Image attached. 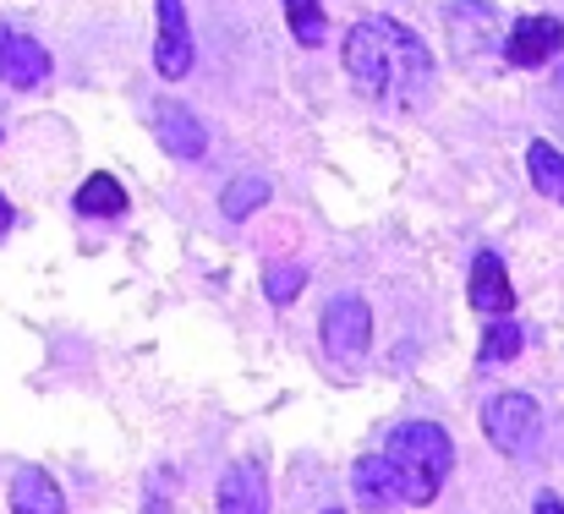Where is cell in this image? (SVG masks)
<instances>
[{
    "label": "cell",
    "instance_id": "ac0fdd59",
    "mask_svg": "<svg viewBox=\"0 0 564 514\" xmlns=\"http://www.w3.org/2000/svg\"><path fill=\"white\" fill-rule=\"evenodd\" d=\"M302 285H307V269H302V263H285V269H269V274H263V291H269V302H280V307L296 302Z\"/></svg>",
    "mask_w": 564,
    "mask_h": 514
},
{
    "label": "cell",
    "instance_id": "5b68a950",
    "mask_svg": "<svg viewBox=\"0 0 564 514\" xmlns=\"http://www.w3.org/2000/svg\"><path fill=\"white\" fill-rule=\"evenodd\" d=\"M44 77H50V50L0 22V83L6 88H39Z\"/></svg>",
    "mask_w": 564,
    "mask_h": 514
},
{
    "label": "cell",
    "instance_id": "9a60e30c",
    "mask_svg": "<svg viewBox=\"0 0 564 514\" xmlns=\"http://www.w3.org/2000/svg\"><path fill=\"white\" fill-rule=\"evenodd\" d=\"M269 197H274V186H269L263 175H236V181L225 186L219 208H225V219H247V214H258Z\"/></svg>",
    "mask_w": 564,
    "mask_h": 514
},
{
    "label": "cell",
    "instance_id": "52a82bcc",
    "mask_svg": "<svg viewBox=\"0 0 564 514\" xmlns=\"http://www.w3.org/2000/svg\"><path fill=\"white\" fill-rule=\"evenodd\" d=\"M466 296H471V307H477L482 318H494V324L510 318V307H516V285H510V269H505L499 252H477Z\"/></svg>",
    "mask_w": 564,
    "mask_h": 514
},
{
    "label": "cell",
    "instance_id": "2e32d148",
    "mask_svg": "<svg viewBox=\"0 0 564 514\" xmlns=\"http://www.w3.org/2000/svg\"><path fill=\"white\" fill-rule=\"evenodd\" d=\"M521 345H527L521 324L499 318V324H488V335H482V350H477V361H482V367H494V361H516V356H521Z\"/></svg>",
    "mask_w": 564,
    "mask_h": 514
},
{
    "label": "cell",
    "instance_id": "7402d4cb",
    "mask_svg": "<svg viewBox=\"0 0 564 514\" xmlns=\"http://www.w3.org/2000/svg\"><path fill=\"white\" fill-rule=\"evenodd\" d=\"M324 514H346V510H324Z\"/></svg>",
    "mask_w": 564,
    "mask_h": 514
},
{
    "label": "cell",
    "instance_id": "3957f363",
    "mask_svg": "<svg viewBox=\"0 0 564 514\" xmlns=\"http://www.w3.org/2000/svg\"><path fill=\"white\" fill-rule=\"evenodd\" d=\"M482 433H488V444L499 449V455H510V460H527L532 449H538V438H543V411H538V400L532 394H494L488 405H482Z\"/></svg>",
    "mask_w": 564,
    "mask_h": 514
},
{
    "label": "cell",
    "instance_id": "9c48e42d",
    "mask_svg": "<svg viewBox=\"0 0 564 514\" xmlns=\"http://www.w3.org/2000/svg\"><path fill=\"white\" fill-rule=\"evenodd\" d=\"M560 44H564L560 17H521L510 28V39H505V61L510 66H543V61L560 55Z\"/></svg>",
    "mask_w": 564,
    "mask_h": 514
},
{
    "label": "cell",
    "instance_id": "8fae6325",
    "mask_svg": "<svg viewBox=\"0 0 564 514\" xmlns=\"http://www.w3.org/2000/svg\"><path fill=\"white\" fill-rule=\"evenodd\" d=\"M351 493L368 504V510H389L400 504V482H394V466L383 455H362L357 471H351Z\"/></svg>",
    "mask_w": 564,
    "mask_h": 514
},
{
    "label": "cell",
    "instance_id": "4fadbf2b",
    "mask_svg": "<svg viewBox=\"0 0 564 514\" xmlns=\"http://www.w3.org/2000/svg\"><path fill=\"white\" fill-rule=\"evenodd\" d=\"M77 214H83V219H116V214H127V186L105 171L88 175V181L77 186Z\"/></svg>",
    "mask_w": 564,
    "mask_h": 514
},
{
    "label": "cell",
    "instance_id": "5bb4252c",
    "mask_svg": "<svg viewBox=\"0 0 564 514\" xmlns=\"http://www.w3.org/2000/svg\"><path fill=\"white\" fill-rule=\"evenodd\" d=\"M527 175H532V186H538L543 197L564 203V154L554 143H532V149H527Z\"/></svg>",
    "mask_w": 564,
    "mask_h": 514
},
{
    "label": "cell",
    "instance_id": "277c9868",
    "mask_svg": "<svg viewBox=\"0 0 564 514\" xmlns=\"http://www.w3.org/2000/svg\"><path fill=\"white\" fill-rule=\"evenodd\" d=\"M318 329H324V350H329L335 361H357V356L368 350V340H373V313H368L362 296L340 291V296H329Z\"/></svg>",
    "mask_w": 564,
    "mask_h": 514
},
{
    "label": "cell",
    "instance_id": "6da1fadb",
    "mask_svg": "<svg viewBox=\"0 0 564 514\" xmlns=\"http://www.w3.org/2000/svg\"><path fill=\"white\" fill-rule=\"evenodd\" d=\"M340 55H346V77L357 83V94H368L389 110H422L433 94V55L394 17H362L346 33Z\"/></svg>",
    "mask_w": 564,
    "mask_h": 514
},
{
    "label": "cell",
    "instance_id": "ffe728a7",
    "mask_svg": "<svg viewBox=\"0 0 564 514\" xmlns=\"http://www.w3.org/2000/svg\"><path fill=\"white\" fill-rule=\"evenodd\" d=\"M149 514H165V477H154V493H149Z\"/></svg>",
    "mask_w": 564,
    "mask_h": 514
},
{
    "label": "cell",
    "instance_id": "30bf717a",
    "mask_svg": "<svg viewBox=\"0 0 564 514\" xmlns=\"http://www.w3.org/2000/svg\"><path fill=\"white\" fill-rule=\"evenodd\" d=\"M219 514H269V477L258 466H230L219 477Z\"/></svg>",
    "mask_w": 564,
    "mask_h": 514
},
{
    "label": "cell",
    "instance_id": "ba28073f",
    "mask_svg": "<svg viewBox=\"0 0 564 514\" xmlns=\"http://www.w3.org/2000/svg\"><path fill=\"white\" fill-rule=\"evenodd\" d=\"M154 66L160 77H187L192 72V28L182 0H160V39H154Z\"/></svg>",
    "mask_w": 564,
    "mask_h": 514
},
{
    "label": "cell",
    "instance_id": "7c38bea8",
    "mask_svg": "<svg viewBox=\"0 0 564 514\" xmlns=\"http://www.w3.org/2000/svg\"><path fill=\"white\" fill-rule=\"evenodd\" d=\"M11 514H66V499H61L55 477L17 471V482H11Z\"/></svg>",
    "mask_w": 564,
    "mask_h": 514
},
{
    "label": "cell",
    "instance_id": "d6986e66",
    "mask_svg": "<svg viewBox=\"0 0 564 514\" xmlns=\"http://www.w3.org/2000/svg\"><path fill=\"white\" fill-rule=\"evenodd\" d=\"M532 514H564V504L554 499V493H538V504H532Z\"/></svg>",
    "mask_w": 564,
    "mask_h": 514
},
{
    "label": "cell",
    "instance_id": "44dd1931",
    "mask_svg": "<svg viewBox=\"0 0 564 514\" xmlns=\"http://www.w3.org/2000/svg\"><path fill=\"white\" fill-rule=\"evenodd\" d=\"M6 230H11V203L0 197V236H6Z\"/></svg>",
    "mask_w": 564,
    "mask_h": 514
},
{
    "label": "cell",
    "instance_id": "8992f818",
    "mask_svg": "<svg viewBox=\"0 0 564 514\" xmlns=\"http://www.w3.org/2000/svg\"><path fill=\"white\" fill-rule=\"evenodd\" d=\"M154 138H160V149H165L171 160H203V154H208L203 121L192 116L187 105H176V99H160V105H154Z\"/></svg>",
    "mask_w": 564,
    "mask_h": 514
},
{
    "label": "cell",
    "instance_id": "7a4b0ae2",
    "mask_svg": "<svg viewBox=\"0 0 564 514\" xmlns=\"http://www.w3.org/2000/svg\"><path fill=\"white\" fill-rule=\"evenodd\" d=\"M383 460L394 466V482H400V504L411 510H427L438 493H444V477L455 466V444L438 422H400L383 444Z\"/></svg>",
    "mask_w": 564,
    "mask_h": 514
},
{
    "label": "cell",
    "instance_id": "e0dca14e",
    "mask_svg": "<svg viewBox=\"0 0 564 514\" xmlns=\"http://www.w3.org/2000/svg\"><path fill=\"white\" fill-rule=\"evenodd\" d=\"M285 22L296 33V44H324V6L318 0H285Z\"/></svg>",
    "mask_w": 564,
    "mask_h": 514
}]
</instances>
